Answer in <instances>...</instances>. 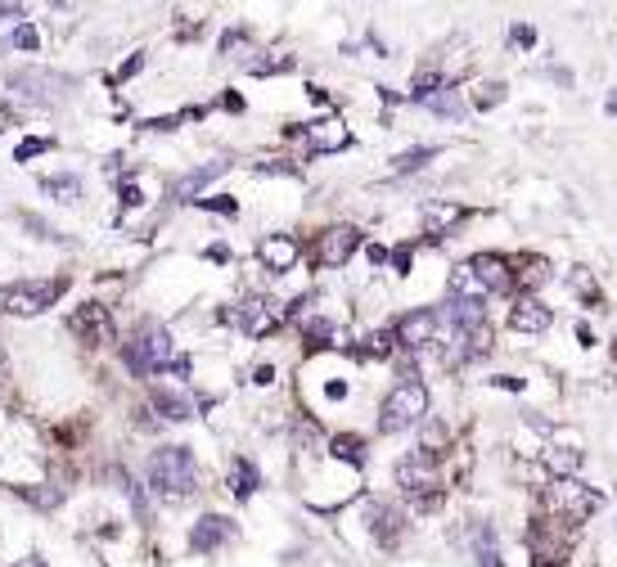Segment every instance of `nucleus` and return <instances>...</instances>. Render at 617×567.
Returning a JSON list of instances; mask_svg holds the SVG:
<instances>
[{
    "label": "nucleus",
    "instance_id": "a878e982",
    "mask_svg": "<svg viewBox=\"0 0 617 567\" xmlns=\"http://www.w3.org/2000/svg\"><path fill=\"white\" fill-rule=\"evenodd\" d=\"M230 491H235L239 500H248V495L257 491V468L239 459V464H235V473H230Z\"/></svg>",
    "mask_w": 617,
    "mask_h": 567
},
{
    "label": "nucleus",
    "instance_id": "c85d7f7f",
    "mask_svg": "<svg viewBox=\"0 0 617 567\" xmlns=\"http://www.w3.org/2000/svg\"><path fill=\"white\" fill-rule=\"evenodd\" d=\"M437 86H442V72H419V77H415V99H419V104H424V99H433Z\"/></svg>",
    "mask_w": 617,
    "mask_h": 567
},
{
    "label": "nucleus",
    "instance_id": "4468645a",
    "mask_svg": "<svg viewBox=\"0 0 617 567\" xmlns=\"http://www.w3.org/2000/svg\"><path fill=\"white\" fill-rule=\"evenodd\" d=\"M509 329H518V333H545V329H550V306H541L536 297H518L514 311H509Z\"/></svg>",
    "mask_w": 617,
    "mask_h": 567
},
{
    "label": "nucleus",
    "instance_id": "9d476101",
    "mask_svg": "<svg viewBox=\"0 0 617 567\" xmlns=\"http://www.w3.org/2000/svg\"><path fill=\"white\" fill-rule=\"evenodd\" d=\"M68 86H73V81L59 77V72H41V68L14 72V90H23V95L37 99V104H50V99H59V90H68Z\"/></svg>",
    "mask_w": 617,
    "mask_h": 567
},
{
    "label": "nucleus",
    "instance_id": "5701e85b",
    "mask_svg": "<svg viewBox=\"0 0 617 567\" xmlns=\"http://www.w3.org/2000/svg\"><path fill=\"white\" fill-rule=\"evenodd\" d=\"M41 189H46V194H55L59 203H77L82 180H77V176H46V180H41Z\"/></svg>",
    "mask_w": 617,
    "mask_h": 567
},
{
    "label": "nucleus",
    "instance_id": "4c0bfd02",
    "mask_svg": "<svg viewBox=\"0 0 617 567\" xmlns=\"http://www.w3.org/2000/svg\"><path fill=\"white\" fill-rule=\"evenodd\" d=\"M5 126H10V104L0 99V131H5Z\"/></svg>",
    "mask_w": 617,
    "mask_h": 567
},
{
    "label": "nucleus",
    "instance_id": "6ab92c4d",
    "mask_svg": "<svg viewBox=\"0 0 617 567\" xmlns=\"http://www.w3.org/2000/svg\"><path fill=\"white\" fill-rule=\"evenodd\" d=\"M311 149H320V153H334V149H347V140H352V135L343 131V126L338 122H320V126H311Z\"/></svg>",
    "mask_w": 617,
    "mask_h": 567
},
{
    "label": "nucleus",
    "instance_id": "a211bd4d",
    "mask_svg": "<svg viewBox=\"0 0 617 567\" xmlns=\"http://www.w3.org/2000/svg\"><path fill=\"white\" fill-rule=\"evenodd\" d=\"M446 315H451V324H455V329H478V324H482V297H451V311H446Z\"/></svg>",
    "mask_w": 617,
    "mask_h": 567
},
{
    "label": "nucleus",
    "instance_id": "2eb2a0df",
    "mask_svg": "<svg viewBox=\"0 0 617 567\" xmlns=\"http://www.w3.org/2000/svg\"><path fill=\"white\" fill-rule=\"evenodd\" d=\"M397 486L415 500V495H428L433 486V468H428V455H415V459H401L397 464Z\"/></svg>",
    "mask_w": 617,
    "mask_h": 567
},
{
    "label": "nucleus",
    "instance_id": "9b49d317",
    "mask_svg": "<svg viewBox=\"0 0 617 567\" xmlns=\"http://www.w3.org/2000/svg\"><path fill=\"white\" fill-rule=\"evenodd\" d=\"M235 324L248 333V338H266V333H275V324H280V311H275L266 297H248V302L235 311Z\"/></svg>",
    "mask_w": 617,
    "mask_h": 567
},
{
    "label": "nucleus",
    "instance_id": "b1692460",
    "mask_svg": "<svg viewBox=\"0 0 617 567\" xmlns=\"http://www.w3.org/2000/svg\"><path fill=\"white\" fill-rule=\"evenodd\" d=\"M154 405L163 410V419H176V423L194 414V405L185 401V396H176V392H154Z\"/></svg>",
    "mask_w": 617,
    "mask_h": 567
},
{
    "label": "nucleus",
    "instance_id": "72a5a7b5",
    "mask_svg": "<svg viewBox=\"0 0 617 567\" xmlns=\"http://www.w3.org/2000/svg\"><path fill=\"white\" fill-rule=\"evenodd\" d=\"M523 284L527 288H541L545 284V261H532V266L523 270Z\"/></svg>",
    "mask_w": 617,
    "mask_h": 567
},
{
    "label": "nucleus",
    "instance_id": "4be33fe9",
    "mask_svg": "<svg viewBox=\"0 0 617 567\" xmlns=\"http://www.w3.org/2000/svg\"><path fill=\"white\" fill-rule=\"evenodd\" d=\"M541 464L554 473V482H568V477L577 473L581 455H577V450H545V455H541Z\"/></svg>",
    "mask_w": 617,
    "mask_h": 567
},
{
    "label": "nucleus",
    "instance_id": "58836bf2",
    "mask_svg": "<svg viewBox=\"0 0 617 567\" xmlns=\"http://www.w3.org/2000/svg\"><path fill=\"white\" fill-rule=\"evenodd\" d=\"M14 567H46V563H41V558H19Z\"/></svg>",
    "mask_w": 617,
    "mask_h": 567
},
{
    "label": "nucleus",
    "instance_id": "e433bc0d",
    "mask_svg": "<svg viewBox=\"0 0 617 567\" xmlns=\"http://www.w3.org/2000/svg\"><path fill=\"white\" fill-rule=\"evenodd\" d=\"M392 266L406 270V266H410V252H406V248H397V252H392Z\"/></svg>",
    "mask_w": 617,
    "mask_h": 567
},
{
    "label": "nucleus",
    "instance_id": "473e14b6",
    "mask_svg": "<svg viewBox=\"0 0 617 567\" xmlns=\"http://www.w3.org/2000/svg\"><path fill=\"white\" fill-rule=\"evenodd\" d=\"M392 351V333H374L370 347H365V356H388Z\"/></svg>",
    "mask_w": 617,
    "mask_h": 567
},
{
    "label": "nucleus",
    "instance_id": "c756f323",
    "mask_svg": "<svg viewBox=\"0 0 617 567\" xmlns=\"http://www.w3.org/2000/svg\"><path fill=\"white\" fill-rule=\"evenodd\" d=\"M10 45H19V50H37L41 45V36H37V27H14V36H10Z\"/></svg>",
    "mask_w": 617,
    "mask_h": 567
},
{
    "label": "nucleus",
    "instance_id": "7ed1b4c3",
    "mask_svg": "<svg viewBox=\"0 0 617 567\" xmlns=\"http://www.w3.org/2000/svg\"><path fill=\"white\" fill-rule=\"evenodd\" d=\"M424 414H428V387L415 383V378H406V383H397L388 392V401H383L379 428L383 432H406V428H415Z\"/></svg>",
    "mask_w": 617,
    "mask_h": 567
},
{
    "label": "nucleus",
    "instance_id": "39448f33",
    "mask_svg": "<svg viewBox=\"0 0 617 567\" xmlns=\"http://www.w3.org/2000/svg\"><path fill=\"white\" fill-rule=\"evenodd\" d=\"M550 509H559L563 518H572V522H586L590 513L599 509V491H590V486L577 482V477H568V482H554L550 486Z\"/></svg>",
    "mask_w": 617,
    "mask_h": 567
},
{
    "label": "nucleus",
    "instance_id": "c9c22d12",
    "mask_svg": "<svg viewBox=\"0 0 617 567\" xmlns=\"http://www.w3.org/2000/svg\"><path fill=\"white\" fill-rule=\"evenodd\" d=\"M122 203H127V207H140V189L127 185V189H122Z\"/></svg>",
    "mask_w": 617,
    "mask_h": 567
},
{
    "label": "nucleus",
    "instance_id": "7c9ffc66",
    "mask_svg": "<svg viewBox=\"0 0 617 567\" xmlns=\"http://www.w3.org/2000/svg\"><path fill=\"white\" fill-rule=\"evenodd\" d=\"M428 108H433V113H460V99L455 95H433V99H424Z\"/></svg>",
    "mask_w": 617,
    "mask_h": 567
},
{
    "label": "nucleus",
    "instance_id": "ddd939ff",
    "mask_svg": "<svg viewBox=\"0 0 617 567\" xmlns=\"http://www.w3.org/2000/svg\"><path fill=\"white\" fill-rule=\"evenodd\" d=\"M230 536H235V522H230V518H221V513H208V518H199V522H194L190 545L199 549V554H208V549H221V545H226Z\"/></svg>",
    "mask_w": 617,
    "mask_h": 567
},
{
    "label": "nucleus",
    "instance_id": "f257e3e1",
    "mask_svg": "<svg viewBox=\"0 0 617 567\" xmlns=\"http://www.w3.org/2000/svg\"><path fill=\"white\" fill-rule=\"evenodd\" d=\"M149 486H154V495H163V500H190L194 491H199V464H194V455L185 446H163L149 455Z\"/></svg>",
    "mask_w": 617,
    "mask_h": 567
},
{
    "label": "nucleus",
    "instance_id": "f704fd0d",
    "mask_svg": "<svg viewBox=\"0 0 617 567\" xmlns=\"http://www.w3.org/2000/svg\"><path fill=\"white\" fill-rule=\"evenodd\" d=\"M32 504H41V509H50V504H59V491H23Z\"/></svg>",
    "mask_w": 617,
    "mask_h": 567
},
{
    "label": "nucleus",
    "instance_id": "1a4fd4ad",
    "mask_svg": "<svg viewBox=\"0 0 617 567\" xmlns=\"http://www.w3.org/2000/svg\"><path fill=\"white\" fill-rule=\"evenodd\" d=\"M469 275H473V284L487 288V293L514 288V270H509V261L496 257V252H478V257L469 261Z\"/></svg>",
    "mask_w": 617,
    "mask_h": 567
},
{
    "label": "nucleus",
    "instance_id": "f03ea898",
    "mask_svg": "<svg viewBox=\"0 0 617 567\" xmlns=\"http://www.w3.org/2000/svg\"><path fill=\"white\" fill-rule=\"evenodd\" d=\"M127 365L136 369V374H163V369H172V374H190V360L176 356L172 333H167L163 324H140L136 338L127 342Z\"/></svg>",
    "mask_w": 617,
    "mask_h": 567
},
{
    "label": "nucleus",
    "instance_id": "f8f14e48",
    "mask_svg": "<svg viewBox=\"0 0 617 567\" xmlns=\"http://www.w3.org/2000/svg\"><path fill=\"white\" fill-rule=\"evenodd\" d=\"M298 239L293 234H271V239H262L257 243V257H262V266L266 270H275V275H284V270L298 261Z\"/></svg>",
    "mask_w": 617,
    "mask_h": 567
},
{
    "label": "nucleus",
    "instance_id": "a19ab883",
    "mask_svg": "<svg viewBox=\"0 0 617 567\" xmlns=\"http://www.w3.org/2000/svg\"><path fill=\"white\" fill-rule=\"evenodd\" d=\"M541 567H550V563H541Z\"/></svg>",
    "mask_w": 617,
    "mask_h": 567
},
{
    "label": "nucleus",
    "instance_id": "0eeeda50",
    "mask_svg": "<svg viewBox=\"0 0 617 567\" xmlns=\"http://www.w3.org/2000/svg\"><path fill=\"white\" fill-rule=\"evenodd\" d=\"M68 329H73L77 338H86L91 347H104V342H113V315L104 311L100 302H86L82 311H73Z\"/></svg>",
    "mask_w": 617,
    "mask_h": 567
},
{
    "label": "nucleus",
    "instance_id": "aec40b11",
    "mask_svg": "<svg viewBox=\"0 0 617 567\" xmlns=\"http://www.w3.org/2000/svg\"><path fill=\"white\" fill-rule=\"evenodd\" d=\"M370 518H374V536H379V545H392V540L401 536V513L397 509H388V504H374Z\"/></svg>",
    "mask_w": 617,
    "mask_h": 567
},
{
    "label": "nucleus",
    "instance_id": "ea45409f",
    "mask_svg": "<svg viewBox=\"0 0 617 567\" xmlns=\"http://www.w3.org/2000/svg\"><path fill=\"white\" fill-rule=\"evenodd\" d=\"M608 108H613V113H617V95H613V104H608Z\"/></svg>",
    "mask_w": 617,
    "mask_h": 567
},
{
    "label": "nucleus",
    "instance_id": "6e6552de",
    "mask_svg": "<svg viewBox=\"0 0 617 567\" xmlns=\"http://www.w3.org/2000/svg\"><path fill=\"white\" fill-rule=\"evenodd\" d=\"M433 333H437V311L419 306V311L401 315L397 329H392V338H397L406 351H419V347H428V342H433Z\"/></svg>",
    "mask_w": 617,
    "mask_h": 567
},
{
    "label": "nucleus",
    "instance_id": "423d86ee",
    "mask_svg": "<svg viewBox=\"0 0 617 567\" xmlns=\"http://www.w3.org/2000/svg\"><path fill=\"white\" fill-rule=\"evenodd\" d=\"M356 243H361V234H356L352 225H334V230H325L316 239V266H325V270L347 266L352 252H356Z\"/></svg>",
    "mask_w": 617,
    "mask_h": 567
},
{
    "label": "nucleus",
    "instance_id": "cd10ccee",
    "mask_svg": "<svg viewBox=\"0 0 617 567\" xmlns=\"http://www.w3.org/2000/svg\"><path fill=\"white\" fill-rule=\"evenodd\" d=\"M334 455H338V459H347V464H361V459H365L361 437H334Z\"/></svg>",
    "mask_w": 617,
    "mask_h": 567
},
{
    "label": "nucleus",
    "instance_id": "412c9836",
    "mask_svg": "<svg viewBox=\"0 0 617 567\" xmlns=\"http://www.w3.org/2000/svg\"><path fill=\"white\" fill-rule=\"evenodd\" d=\"M487 351H491V329L487 324H478V329L460 333V356L455 360H478V356H487Z\"/></svg>",
    "mask_w": 617,
    "mask_h": 567
},
{
    "label": "nucleus",
    "instance_id": "dca6fc26",
    "mask_svg": "<svg viewBox=\"0 0 617 567\" xmlns=\"http://www.w3.org/2000/svg\"><path fill=\"white\" fill-rule=\"evenodd\" d=\"M226 167H230V162H208V167H199V171H185V176L172 185V194L181 198V203H199V194H203V189H208Z\"/></svg>",
    "mask_w": 617,
    "mask_h": 567
},
{
    "label": "nucleus",
    "instance_id": "bb28decb",
    "mask_svg": "<svg viewBox=\"0 0 617 567\" xmlns=\"http://www.w3.org/2000/svg\"><path fill=\"white\" fill-rule=\"evenodd\" d=\"M478 567H505V563H500V549H496V540H491L487 527L478 531Z\"/></svg>",
    "mask_w": 617,
    "mask_h": 567
},
{
    "label": "nucleus",
    "instance_id": "20e7f679",
    "mask_svg": "<svg viewBox=\"0 0 617 567\" xmlns=\"http://www.w3.org/2000/svg\"><path fill=\"white\" fill-rule=\"evenodd\" d=\"M64 293V284H50V279H19V284H10L5 293H0V306L10 315H41L46 306H55V297Z\"/></svg>",
    "mask_w": 617,
    "mask_h": 567
},
{
    "label": "nucleus",
    "instance_id": "f3484780",
    "mask_svg": "<svg viewBox=\"0 0 617 567\" xmlns=\"http://www.w3.org/2000/svg\"><path fill=\"white\" fill-rule=\"evenodd\" d=\"M464 221V207L460 203H428L424 207V225H428V239H442L451 225Z\"/></svg>",
    "mask_w": 617,
    "mask_h": 567
},
{
    "label": "nucleus",
    "instance_id": "393cba45",
    "mask_svg": "<svg viewBox=\"0 0 617 567\" xmlns=\"http://www.w3.org/2000/svg\"><path fill=\"white\" fill-rule=\"evenodd\" d=\"M433 158H437V149H406L401 158H392V176H410V171H419Z\"/></svg>",
    "mask_w": 617,
    "mask_h": 567
},
{
    "label": "nucleus",
    "instance_id": "2f4dec72",
    "mask_svg": "<svg viewBox=\"0 0 617 567\" xmlns=\"http://www.w3.org/2000/svg\"><path fill=\"white\" fill-rule=\"evenodd\" d=\"M46 149H50V140H23L14 158H19V162H28V158H37V153H46Z\"/></svg>",
    "mask_w": 617,
    "mask_h": 567
}]
</instances>
